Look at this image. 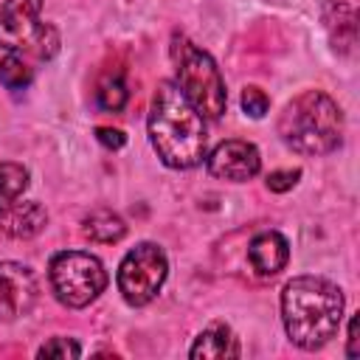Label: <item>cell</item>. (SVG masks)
I'll return each mask as SVG.
<instances>
[{"label":"cell","instance_id":"cell-1","mask_svg":"<svg viewBox=\"0 0 360 360\" xmlns=\"http://www.w3.org/2000/svg\"><path fill=\"white\" fill-rule=\"evenodd\" d=\"M149 141L169 169H194L205 158V124L174 82H158L149 110Z\"/></svg>","mask_w":360,"mask_h":360},{"label":"cell","instance_id":"cell-2","mask_svg":"<svg viewBox=\"0 0 360 360\" xmlns=\"http://www.w3.org/2000/svg\"><path fill=\"white\" fill-rule=\"evenodd\" d=\"M343 318V292L338 284L321 276H298L284 284L281 321L287 338L307 352L326 346Z\"/></svg>","mask_w":360,"mask_h":360},{"label":"cell","instance_id":"cell-3","mask_svg":"<svg viewBox=\"0 0 360 360\" xmlns=\"http://www.w3.org/2000/svg\"><path fill=\"white\" fill-rule=\"evenodd\" d=\"M281 141L301 155H329L343 141V112L323 90L295 96L278 115Z\"/></svg>","mask_w":360,"mask_h":360},{"label":"cell","instance_id":"cell-4","mask_svg":"<svg viewBox=\"0 0 360 360\" xmlns=\"http://www.w3.org/2000/svg\"><path fill=\"white\" fill-rule=\"evenodd\" d=\"M169 53H172V65H174V76H177L174 84L194 104V110L202 118H214V121L222 118V112L228 107V90H225L217 62L183 34L172 37Z\"/></svg>","mask_w":360,"mask_h":360},{"label":"cell","instance_id":"cell-5","mask_svg":"<svg viewBox=\"0 0 360 360\" xmlns=\"http://www.w3.org/2000/svg\"><path fill=\"white\" fill-rule=\"evenodd\" d=\"M48 278H51L53 295L70 309H82L93 304L110 281L101 259L84 250L56 253L48 264Z\"/></svg>","mask_w":360,"mask_h":360},{"label":"cell","instance_id":"cell-6","mask_svg":"<svg viewBox=\"0 0 360 360\" xmlns=\"http://www.w3.org/2000/svg\"><path fill=\"white\" fill-rule=\"evenodd\" d=\"M166 276H169V262L163 248L155 242H141L121 259L115 284L129 307H146L149 301L158 298Z\"/></svg>","mask_w":360,"mask_h":360},{"label":"cell","instance_id":"cell-7","mask_svg":"<svg viewBox=\"0 0 360 360\" xmlns=\"http://www.w3.org/2000/svg\"><path fill=\"white\" fill-rule=\"evenodd\" d=\"M205 166L214 177L228 180V183H245L259 174L262 169V155L253 143L248 141H222L214 146L211 155H205Z\"/></svg>","mask_w":360,"mask_h":360},{"label":"cell","instance_id":"cell-8","mask_svg":"<svg viewBox=\"0 0 360 360\" xmlns=\"http://www.w3.org/2000/svg\"><path fill=\"white\" fill-rule=\"evenodd\" d=\"M37 301V278L20 262H0V321H17Z\"/></svg>","mask_w":360,"mask_h":360},{"label":"cell","instance_id":"cell-9","mask_svg":"<svg viewBox=\"0 0 360 360\" xmlns=\"http://www.w3.org/2000/svg\"><path fill=\"white\" fill-rule=\"evenodd\" d=\"M42 0H3L0 6V48H28L39 28Z\"/></svg>","mask_w":360,"mask_h":360},{"label":"cell","instance_id":"cell-10","mask_svg":"<svg viewBox=\"0 0 360 360\" xmlns=\"http://www.w3.org/2000/svg\"><path fill=\"white\" fill-rule=\"evenodd\" d=\"M357 3L360 0H321V14L326 34L338 53L352 56L357 48Z\"/></svg>","mask_w":360,"mask_h":360},{"label":"cell","instance_id":"cell-11","mask_svg":"<svg viewBox=\"0 0 360 360\" xmlns=\"http://www.w3.org/2000/svg\"><path fill=\"white\" fill-rule=\"evenodd\" d=\"M248 262L256 276L273 278L278 276L290 262V245L278 231H262L248 245Z\"/></svg>","mask_w":360,"mask_h":360},{"label":"cell","instance_id":"cell-12","mask_svg":"<svg viewBox=\"0 0 360 360\" xmlns=\"http://www.w3.org/2000/svg\"><path fill=\"white\" fill-rule=\"evenodd\" d=\"M48 225V211L37 200H14L0 211V233L11 239H31Z\"/></svg>","mask_w":360,"mask_h":360},{"label":"cell","instance_id":"cell-13","mask_svg":"<svg viewBox=\"0 0 360 360\" xmlns=\"http://www.w3.org/2000/svg\"><path fill=\"white\" fill-rule=\"evenodd\" d=\"M188 357L194 360H217V357H239V340L233 338L231 326L228 323H211L205 326L197 338H194V346L188 349Z\"/></svg>","mask_w":360,"mask_h":360},{"label":"cell","instance_id":"cell-14","mask_svg":"<svg viewBox=\"0 0 360 360\" xmlns=\"http://www.w3.org/2000/svg\"><path fill=\"white\" fill-rule=\"evenodd\" d=\"M82 233L90 242L112 245V242H121L127 236V222L110 208H96L82 219Z\"/></svg>","mask_w":360,"mask_h":360},{"label":"cell","instance_id":"cell-15","mask_svg":"<svg viewBox=\"0 0 360 360\" xmlns=\"http://www.w3.org/2000/svg\"><path fill=\"white\" fill-rule=\"evenodd\" d=\"M25 188H28V169L22 163L3 160L0 163V211L8 208L14 200H20Z\"/></svg>","mask_w":360,"mask_h":360},{"label":"cell","instance_id":"cell-16","mask_svg":"<svg viewBox=\"0 0 360 360\" xmlns=\"http://www.w3.org/2000/svg\"><path fill=\"white\" fill-rule=\"evenodd\" d=\"M34 79V68H28L14 51H8L0 59V84L8 90H25Z\"/></svg>","mask_w":360,"mask_h":360},{"label":"cell","instance_id":"cell-17","mask_svg":"<svg viewBox=\"0 0 360 360\" xmlns=\"http://www.w3.org/2000/svg\"><path fill=\"white\" fill-rule=\"evenodd\" d=\"M127 84H124V79L121 76H110V79H104L101 84H98V90H96V101H98V107L101 110H110V112H118L124 104H127Z\"/></svg>","mask_w":360,"mask_h":360},{"label":"cell","instance_id":"cell-18","mask_svg":"<svg viewBox=\"0 0 360 360\" xmlns=\"http://www.w3.org/2000/svg\"><path fill=\"white\" fill-rule=\"evenodd\" d=\"M28 48H31V51L37 53V59H42V62L53 59V56L59 53V31H56L53 25L39 22V28H37V34H34V39H31Z\"/></svg>","mask_w":360,"mask_h":360},{"label":"cell","instance_id":"cell-19","mask_svg":"<svg viewBox=\"0 0 360 360\" xmlns=\"http://www.w3.org/2000/svg\"><path fill=\"white\" fill-rule=\"evenodd\" d=\"M79 354H82V346L70 338H51L48 343H42L37 349V357H62V360H68V357H79Z\"/></svg>","mask_w":360,"mask_h":360},{"label":"cell","instance_id":"cell-20","mask_svg":"<svg viewBox=\"0 0 360 360\" xmlns=\"http://www.w3.org/2000/svg\"><path fill=\"white\" fill-rule=\"evenodd\" d=\"M267 107H270V98H267V93L262 90V87H245L242 90V110L250 115V118H262L264 112H267Z\"/></svg>","mask_w":360,"mask_h":360},{"label":"cell","instance_id":"cell-21","mask_svg":"<svg viewBox=\"0 0 360 360\" xmlns=\"http://www.w3.org/2000/svg\"><path fill=\"white\" fill-rule=\"evenodd\" d=\"M301 177V169H278V172H270L267 174V188L276 191V194H284L290 191Z\"/></svg>","mask_w":360,"mask_h":360},{"label":"cell","instance_id":"cell-22","mask_svg":"<svg viewBox=\"0 0 360 360\" xmlns=\"http://www.w3.org/2000/svg\"><path fill=\"white\" fill-rule=\"evenodd\" d=\"M96 141L101 146H107V149H121L127 143V135L121 129H112V127H98L96 129Z\"/></svg>","mask_w":360,"mask_h":360},{"label":"cell","instance_id":"cell-23","mask_svg":"<svg viewBox=\"0 0 360 360\" xmlns=\"http://www.w3.org/2000/svg\"><path fill=\"white\" fill-rule=\"evenodd\" d=\"M360 338H357V315L349 321V346H346V354L349 357H357L360 354V343H357Z\"/></svg>","mask_w":360,"mask_h":360}]
</instances>
